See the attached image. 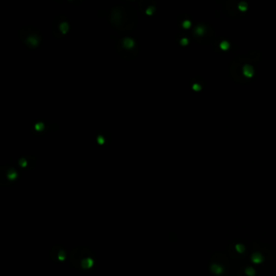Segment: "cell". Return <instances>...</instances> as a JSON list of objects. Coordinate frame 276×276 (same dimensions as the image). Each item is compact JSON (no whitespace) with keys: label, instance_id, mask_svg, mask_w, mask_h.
<instances>
[{"label":"cell","instance_id":"6da1fadb","mask_svg":"<svg viewBox=\"0 0 276 276\" xmlns=\"http://www.w3.org/2000/svg\"><path fill=\"white\" fill-rule=\"evenodd\" d=\"M71 266L81 272H91L97 267V256L87 246H77L69 255Z\"/></svg>","mask_w":276,"mask_h":276},{"label":"cell","instance_id":"7a4b0ae2","mask_svg":"<svg viewBox=\"0 0 276 276\" xmlns=\"http://www.w3.org/2000/svg\"><path fill=\"white\" fill-rule=\"evenodd\" d=\"M50 258L56 263H62L67 258L66 250L62 245H54L49 251Z\"/></svg>","mask_w":276,"mask_h":276},{"label":"cell","instance_id":"3957f363","mask_svg":"<svg viewBox=\"0 0 276 276\" xmlns=\"http://www.w3.org/2000/svg\"><path fill=\"white\" fill-rule=\"evenodd\" d=\"M243 72L244 75L246 77H252V75H253V70L252 68V66H250L249 65H245L243 68Z\"/></svg>","mask_w":276,"mask_h":276},{"label":"cell","instance_id":"277c9868","mask_svg":"<svg viewBox=\"0 0 276 276\" xmlns=\"http://www.w3.org/2000/svg\"><path fill=\"white\" fill-rule=\"evenodd\" d=\"M263 260V258L260 253H254L252 256V261L254 263H260Z\"/></svg>","mask_w":276,"mask_h":276},{"label":"cell","instance_id":"5b68a950","mask_svg":"<svg viewBox=\"0 0 276 276\" xmlns=\"http://www.w3.org/2000/svg\"><path fill=\"white\" fill-rule=\"evenodd\" d=\"M211 270H212V272L215 273V274L216 275H219L221 274L223 272V268L221 266H219V265H213L212 266H211Z\"/></svg>","mask_w":276,"mask_h":276},{"label":"cell","instance_id":"8992f818","mask_svg":"<svg viewBox=\"0 0 276 276\" xmlns=\"http://www.w3.org/2000/svg\"><path fill=\"white\" fill-rule=\"evenodd\" d=\"M245 273H246L247 275H249V276H253V275H254V274H255V270H254V269H253V268H252V267H249V268H247L246 269V270H245Z\"/></svg>","mask_w":276,"mask_h":276},{"label":"cell","instance_id":"52a82bcc","mask_svg":"<svg viewBox=\"0 0 276 276\" xmlns=\"http://www.w3.org/2000/svg\"><path fill=\"white\" fill-rule=\"evenodd\" d=\"M236 251H238L239 253H243L245 250V248L242 245H236Z\"/></svg>","mask_w":276,"mask_h":276},{"label":"cell","instance_id":"ba28073f","mask_svg":"<svg viewBox=\"0 0 276 276\" xmlns=\"http://www.w3.org/2000/svg\"><path fill=\"white\" fill-rule=\"evenodd\" d=\"M239 8L241 11H245V9H246V5H245V2H241V3L239 5Z\"/></svg>","mask_w":276,"mask_h":276},{"label":"cell","instance_id":"9c48e42d","mask_svg":"<svg viewBox=\"0 0 276 276\" xmlns=\"http://www.w3.org/2000/svg\"><path fill=\"white\" fill-rule=\"evenodd\" d=\"M221 47H222V49H228V44L227 42H223L221 44Z\"/></svg>","mask_w":276,"mask_h":276}]
</instances>
